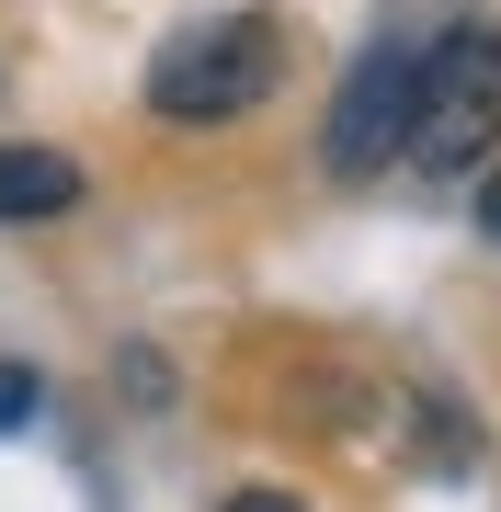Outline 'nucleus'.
<instances>
[{
	"instance_id": "1",
	"label": "nucleus",
	"mask_w": 501,
	"mask_h": 512,
	"mask_svg": "<svg viewBox=\"0 0 501 512\" xmlns=\"http://www.w3.org/2000/svg\"><path fill=\"white\" fill-rule=\"evenodd\" d=\"M274 80H285V23L274 12H205L183 35H160L137 103L160 126H240V114L274 103Z\"/></svg>"
},
{
	"instance_id": "2",
	"label": "nucleus",
	"mask_w": 501,
	"mask_h": 512,
	"mask_svg": "<svg viewBox=\"0 0 501 512\" xmlns=\"http://www.w3.org/2000/svg\"><path fill=\"white\" fill-rule=\"evenodd\" d=\"M490 137H501V35H490V23H433V35H422V80H410L399 171L467 183Z\"/></svg>"
},
{
	"instance_id": "3",
	"label": "nucleus",
	"mask_w": 501,
	"mask_h": 512,
	"mask_svg": "<svg viewBox=\"0 0 501 512\" xmlns=\"http://www.w3.org/2000/svg\"><path fill=\"white\" fill-rule=\"evenodd\" d=\"M410 80H422V35H376L365 57L342 69L331 114H319V171L331 183H388L399 171V137H410Z\"/></svg>"
},
{
	"instance_id": "4",
	"label": "nucleus",
	"mask_w": 501,
	"mask_h": 512,
	"mask_svg": "<svg viewBox=\"0 0 501 512\" xmlns=\"http://www.w3.org/2000/svg\"><path fill=\"white\" fill-rule=\"evenodd\" d=\"M92 205V171L69 148H35V137H0V228H57Z\"/></svg>"
},
{
	"instance_id": "5",
	"label": "nucleus",
	"mask_w": 501,
	"mask_h": 512,
	"mask_svg": "<svg viewBox=\"0 0 501 512\" xmlns=\"http://www.w3.org/2000/svg\"><path fill=\"white\" fill-rule=\"evenodd\" d=\"M35 410H46V376L35 365H0V433H23Z\"/></svg>"
},
{
	"instance_id": "6",
	"label": "nucleus",
	"mask_w": 501,
	"mask_h": 512,
	"mask_svg": "<svg viewBox=\"0 0 501 512\" xmlns=\"http://www.w3.org/2000/svg\"><path fill=\"white\" fill-rule=\"evenodd\" d=\"M467 217H479V239H501V160L479 171V205H467Z\"/></svg>"
},
{
	"instance_id": "7",
	"label": "nucleus",
	"mask_w": 501,
	"mask_h": 512,
	"mask_svg": "<svg viewBox=\"0 0 501 512\" xmlns=\"http://www.w3.org/2000/svg\"><path fill=\"white\" fill-rule=\"evenodd\" d=\"M217 512H308V501H297V490H228Z\"/></svg>"
}]
</instances>
